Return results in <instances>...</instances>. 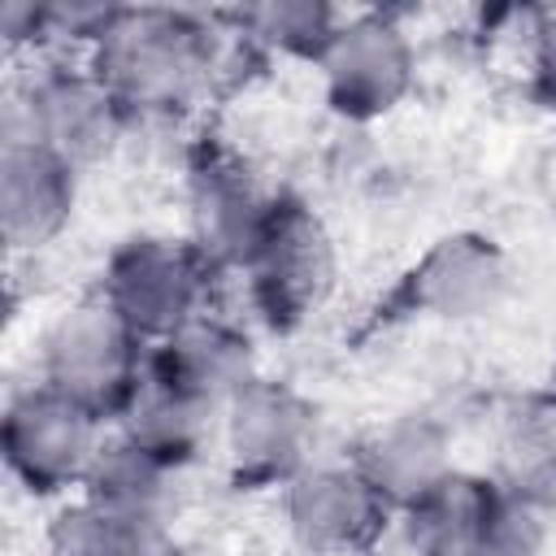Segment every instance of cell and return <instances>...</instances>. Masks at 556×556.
Listing matches in <instances>:
<instances>
[{"mask_svg":"<svg viewBox=\"0 0 556 556\" xmlns=\"http://www.w3.org/2000/svg\"><path fill=\"white\" fill-rule=\"evenodd\" d=\"M83 61L126 122H174L213 91L222 35L187 9H109Z\"/></svg>","mask_w":556,"mask_h":556,"instance_id":"1","label":"cell"},{"mask_svg":"<svg viewBox=\"0 0 556 556\" xmlns=\"http://www.w3.org/2000/svg\"><path fill=\"white\" fill-rule=\"evenodd\" d=\"M148 356L152 348L100 295H87L43 330L39 382L70 395L104 426H117L148 378Z\"/></svg>","mask_w":556,"mask_h":556,"instance_id":"2","label":"cell"},{"mask_svg":"<svg viewBox=\"0 0 556 556\" xmlns=\"http://www.w3.org/2000/svg\"><path fill=\"white\" fill-rule=\"evenodd\" d=\"M126 126V113L87 70V61L70 65L61 56H43L9 83L0 104V139L43 143L78 169L104 161Z\"/></svg>","mask_w":556,"mask_h":556,"instance_id":"3","label":"cell"},{"mask_svg":"<svg viewBox=\"0 0 556 556\" xmlns=\"http://www.w3.org/2000/svg\"><path fill=\"white\" fill-rule=\"evenodd\" d=\"M213 265L195 252L191 239L135 235L117 243L100 274V300L148 343H165L200 313H208Z\"/></svg>","mask_w":556,"mask_h":556,"instance_id":"4","label":"cell"},{"mask_svg":"<svg viewBox=\"0 0 556 556\" xmlns=\"http://www.w3.org/2000/svg\"><path fill=\"white\" fill-rule=\"evenodd\" d=\"M334 239L326 222L295 195H278V208L239 269L252 313L269 330H295L304 326L334 287Z\"/></svg>","mask_w":556,"mask_h":556,"instance_id":"5","label":"cell"},{"mask_svg":"<svg viewBox=\"0 0 556 556\" xmlns=\"http://www.w3.org/2000/svg\"><path fill=\"white\" fill-rule=\"evenodd\" d=\"M104 443V421L52 391L48 382H30L9 395L0 417V452L9 473L30 495H65L83 491V478Z\"/></svg>","mask_w":556,"mask_h":556,"instance_id":"6","label":"cell"},{"mask_svg":"<svg viewBox=\"0 0 556 556\" xmlns=\"http://www.w3.org/2000/svg\"><path fill=\"white\" fill-rule=\"evenodd\" d=\"M222 456L235 486H287L317 460V408L282 378L256 374L222 413Z\"/></svg>","mask_w":556,"mask_h":556,"instance_id":"7","label":"cell"},{"mask_svg":"<svg viewBox=\"0 0 556 556\" xmlns=\"http://www.w3.org/2000/svg\"><path fill=\"white\" fill-rule=\"evenodd\" d=\"M317 70L326 104L339 117L378 122L408 100L417 83V48L391 13H348Z\"/></svg>","mask_w":556,"mask_h":556,"instance_id":"8","label":"cell"},{"mask_svg":"<svg viewBox=\"0 0 556 556\" xmlns=\"http://www.w3.org/2000/svg\"><path fill=\"white\" fill-rule=\"evenodd\" d=\"M287 534L313 556H365L382 543L395 513L369 478L343 460H313L282 486Z\"/></svg>","mask_w":556,"mask_h":556,"instance_id":"9","label":"cell"},{"mask_svg":"<svg viewBox=\"0 0 556 556\" xmlns=\"http://www.w3.org/2000/svg\"><path fill=\"white\" fill-rule=\"evenodd\" d=\"M278 208V191H265L256 174L217 148H204L187 169V217L191 243L213 265V274H239L256 252L269 217Z\"/></svg>","mask_w":556,"mask_h":556,"instance_id":"10","label":"cell"},{"mask_svg":"<svg viewBox=\"0 0 556 556\" xmlns=\"http://www.w3.org/2000/svg\"><path fill=\"white\" fill-rule=\"evenodd\" d=\"M508 256L486 235H443L404 274V304L434 321H478L508 295Z\"/></svg>","mask_w":556,"mask_h":556,"instance_id":"11","label":"cell"},{"mask_svg":"<svg viewBox=\"0 0 556 556\" xmlns=\"http://www.w3.org/2000/svg\"><path fill=\"white\" fill-rule=\"evenodd\" d=\"M78 165L30 139H0V235L9 252H39L78 208Z\"/></svg>","mask_w":556,"mask_h":556,"instance_id":"12","label":"cell"},{"mask_svg":"<svg viewBox=\"0 0 556 556\" xmlns=\"http://www.w3.org/2000/svg\"><path fill=\"white\" fill-rule=\"evenodd\" d=\"M261 374L252 334L222 313H200L148 356V378L226 413V404Z\"/></svg>","mask_w":556,"mask_h":556,"instance_id":"13","label":"cell"},{"mask_svg":"<svg viewBox=\"0 0 556 556\" xmlns=\"http://www.w3.org/2000/svg\"><path fill=\"white\" fill-rule=\"evenodd\" d=\"M352 465L400 517L408 504L430 495L447 473H456L452 430L434 413H400L361 434Z\"/></svg>","mask_w":556,"mask_h":556,"instance_id":"14","label":"cell"},{"mask_svg":"<svg viewBox=\"0 0 556 556\" xmlns=\"http://www.w3.org/2000/svg\"><path fill=\"white\" fill-rule=\"evenodd\" d=\"M174 478L178 469H169L165 460H156L152 452H143L135 439H126L122 430L104 434L78 500L104 508L117 521H130L139 530H165L169 508H174Z\"/></svg>","mask_w":556,"mask_h":556,"instance_id":"15","label":"cell"},{"mask_svg":"<svg viewBox=\"0 0 556 556\" xmlns=\"http://www.w3.org/2000/svg\"><path fill=\"white\" fill-rule=\"evenodd\" d=\"M117 430L135 439L143 452H152L156 460H165L169 469H187L222 434V413L156 378H143L139 395L117 417Z\"/></svg>","mask_w":556,"mask_h":556,"instance_id":"16","label":"cell"},{"mask_svg":"<svg viewBox=\"0 0 556 556\" xmlns=\"http://www.w3.org/2000/svg\"><path fill=\"white\" fill-rule=\"evenodd\" d=\"M491 495H495V478L465 469L447 473L430 495H421L400 513L404 543L413 547V556H469L478 526L491 508Z\"/></svg>","mask_w":556,"mask_h":556,"instance_id":"17","label":"cell"},{"mask_svg":"<svg viewBox=\"0 0 556 556\" xmlns=\"http://www.w3.org/2000/svg\"><path fill=\"white\" fill-rule=\"evenodd\" d=\"M491 478L521 500H534L543 508L556 504V400L552 395H530L504 417Z\"/></svg>","mask_w":556,"mask_h":556,"instance_id":"18","label":"cell"},{"mask_svg":"<svg viewBox=\"0 0 556 556\" xmlns=\"http://www.w3.org/2000/svg\"><path fill=\"white\" fill-rule=\"evenodd\" d=\"M348 13H339L334 4L321 0H261L235 13L239 22V39L278 52V56H295V61H321L326 48L334 43L339 26Z\"/></svg>","mask_w":556,"mask_h":556,"instance_id":"19","label":"cell"},{"mask_svg":"<svg viewBox=\"0 0 556 556\" xmlns=\"http://www.w3.org/2000/svg\"><path fill=\"white\" fill-rule=\"evenodd\" d=\"M43 556H165V530H139L87 500H74L52 513Z\"/></svg>","mask_w":556,"mask_h":556,"instance_id":"20","label":"cell"},{"mask_svg":"<svg viewBox=\"0 0 556 556\" xmlns=\"http://www.w3.org/2000/svg\"><path fill=\"white\" fill-rule=\"evenodd\" d=\"M469 556H547V508L495 482L491 508L478 526Z\"/></svg>","mask_w":556,"mask_h":556,"instance_id":"21","label":"cell"},{"mask_svg":"<svg viewBox=\"0 0 556 556\" xmlns=\"http://www.w3.org/2000/svg\"><path fill=\"white\" fill-rule=\"evenodd\" d=\"M521 43H526L530 74L547 91H556V0L521 9Z\"/></svg>","mask_w":556,"mask_h":556,"instance_id":"22","label":"cell"},{"mask_svg":"<svg viewBox=\"0 0 556 556\" xmlns=\"http://www.w3.org/2000/svg\"><path fill=\"white\" fill-rule=\"evenodd\" d=\"M547 395L556 400V356H552V374H547Z\"/></svg>","mask_w":556,"mask_h":556,"instance_id":"23","label":"cell"}]
</instances>
